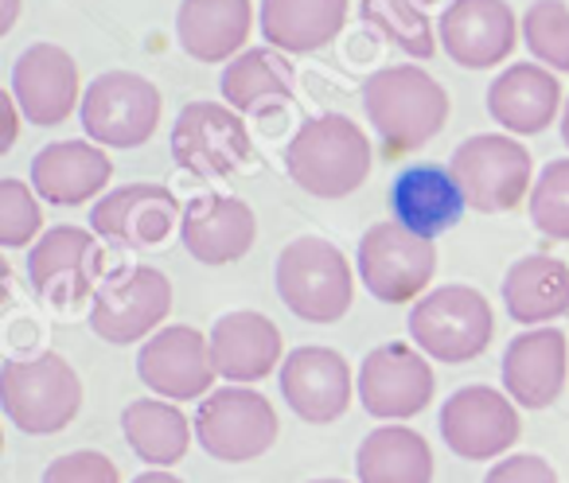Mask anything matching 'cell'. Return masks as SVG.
Listing matches in <instances>:
<instances>
[{
    "label": "cell",
    "instance_id": "obj_1",
    "mask_svg": "<svg viewBox=\"0 0 569 483\" xmlns=\"http://www.w3.org/2000/svg\"><path fill=\"white\" fill-rule=\"evenodd\" d=\"M363 113L390 157L418 152L449 121V94L418 63L379 67L363 82Z\"/></svg>",
    "mask_w": 569,
    "mask_h": 483
},
{
    "label": "cell",
    "instance_id": "obj_2",
    "mask_svg": "<svg viewBox=\"0 0 569 483\" xmlns=\"http://www.w3.org/2000/svg\"><path fill=\"white\" fill-rule=\"evenodd\" d=\"M371 164V137L348 113L309 118L284 149V172L312 199H348L367 183Z\"/></svg>",
    "mask_w": 569,
    "mask_h": 483
},
{
    "label": "cell",
    "instance_id": "obj_3",
    "mask_svg": "<svg viewBox=\"0 0 569 483\" xmlns=\"http://www.w3.org/2000/svg\"><path fill=\"white\" fill-rule=\"evenodd\" d=\"M356 278L359 273L351 270L343 250L317 234L293 238L273 265L277 296L305 324H336L348 316L356 301Z\"/></svg>",
    "mask_w": 569,
    "mask_h": 483
},
{
    "label": "cell",
    "instance_id": "obj_4",
    "mask_svg": "<svg viewBox=\"0 0 569 483\" xmlns=\"http://www.w3.org/2000/svg\"><path fill=\"white\" fill-rule=\"evenodd\" d=\"M0 410L28 436L63 433L82 410L79 371L59 351L4 359V366H0Z\"/></svg>",
    "mask_w": 569,
    "mask_h": 483
},
{
    "label": "cell",
    "instance_id": "obj_5",
    "mask_svg": "<svg viewBox=\"0 0 569 483\" xmlns=\"http://www.w3.org/2000/svg\"><path fill=\"white\" fill-rule=\"evenodd\" d=\"M491 335L496 312L472 285H437L410 309V340L433 363H472L491 348Z\"/></svg>",
    "mask_w": 569,
    "mask_h": 483
},
{
    "label": "cell",
    "instance_id": "obj_6",
    "mask_svg": "<svg viewBox=\"0 0 569 483\" xmlns=\"http://www.w3.org/2000/svg\"><path fill=\"white\" fill-rule=\"evenodd\" d=\"M468 211L503 214L515 211L535 188V160L511 133H472L452 149L449 160Z\"/></svg>",
    "mask_w": 569,
    "mask_h": 483
},
{
    "label": "cell",
    "instance_id": "obj_7",
    "mask_svg": "<svg viewBox=\"0 0 569 483\" xmlns=\"http://www.w3.org/2000/svg\"><path fill=\"white\" fill-rule=\"evenodd\" d=\"M356 273L379 304H413L433 285L437 246L406 230L398 219L375 222L359 238Z\"/></svg>",
    "mask_w": 569,
    "mask_h": 483
},
{
    "label": "cell",
    "instance_id": "obj_8",
    "mask_svg": "<svg viewBox=\"0 0 569 483\" xmlns=\"http://www.w3.org/2000/svg\"><path fill=\"white\" fill-rule=\"evenodd\" d=\"M164 94L137 71H106L82 90L79 121L102 149H141L157 137Z\"/></svg>",
    "mask_w": 569,
    "mask_h": 483
},
{
    "label": "cell",
    "instance_id": "obj_9",
    "mask_svg": "<svg viewBox=\"0 0 569 483\" xmlns=\"http://www.w3.org/2000/svg\"><path fill=\"white\" fill-rule=\"evenodd\" d=\"M277 410L253 386L211 390L196 410V444L219 464H250L277 444Z\"/></svg>",
    "mask_w": 569,
    "mask_h": 483
},
{
    "label": "cell",
    "instance_id": "obj_10",
    "mask_svg": "<svg viewBox=\"0 0 569 483\" xmlns=\"http://www.w3.org/2000/svg\"><path fill=\"white\" fill-rule=\"evenodd\" d=\"M172 312V281L152 265H126L102 278L90 296V332L113 348L144 343Z\"/></svg>",
    "mask_w": 569,
    "mask_h": 483
},
{
    "label": "cell",
    "instance_id": "obj_11",
    "mask_svg": "<svg viewBox=\"0 0 569 483\" xmlns=\"http://www.w3.org/2000/svg\"><path fill=\"white\" fill-rule=\"evenodd\" d=\"M437 394L433 359L413 343L390 340L367 351L356 371V398L375 421H410L429 410Z\"/></svg>",
    "mask_w": 569,
    "mask_h": 483
},
{
    "label": "cell",
    "instance_id": "obj_12",
    "mask_svg": "<svg viewBox=\"0 0 569 483\" xmlns=\"http://www.w3.org/2000/svg\"><path fill=\"white\" fill-rule=\"evenodd\" d=\"M250 129L227 102H188L172 125V160L196 180H227L250 164Z\"/></svg>",
    "mask_w": 569,
    "mask_h": 483
},
{
    "label": "cell",
    "instance_id": "obj_13",
    "mask_svg": "<svg viewBox=\"0 0 569 483\" xmlns=\"http://www.w3.org/2000/svg\"><path fill=\"white\" fill-rule=\"evenodd\" d=\"M437 429H441V441L452 456L460 460H503L515 449L522 433L519 405L507 398V390L483 386H460L445 398L441 413H437Z\"/></svg>",
    "mask_w": 569,
    "mask_h": 483
},
{
    "label": "cell",
    "instance_id": "obj_14",
    "mask_svg": "<svg viewBox=\"0 0 569 483\" xmlns=\"http://www.w3.org/2000/svg\"><path fill=\"white\" fill-rule=\"evenodd\" d=\"M102 238L87 227H51L28 250V281L51 309H74L102 285Z\"/></svg>",
    "mask_w": 569,
    "mask_h": 483
},
{
    "label": "cell",
    "instance_id": "obj_15",
    "mask_svg": "<svg viewBox=\"0 0 569 483\" xmlns=\"http://www.w3.org/2000/svg\"><path fill=\"white\" fill-rule=\"evenodd\" d=\"M137 379L152 398L168 402H203L214 390L211 340L191 324H164L137 351Z\"/></svg>",
    "mask_w": 569,
    "mask_h": 483
},
{
    "label": "cell",
    "instance_id": "obj_16",
    "mask_svg": "<svg viewBox=\"0 0 569 483\" xmlns=\"http://www.w3.org/2000/svg\"><path fill=\"white\" fill-rule=\"evenodd\" d=\"M277 386H281L284 405L309 425H332L351 410L356 398V374L351 363L336 348H320V343H305L284 355L281 371H277Z\"/></svg>",
    "mask_w": 569,
    "mask_h": 483
},
{
    "label": "cell",
    "instance_id": "obj_17",
    "mask_svg": "<svg viewBox=\"0 0 569 483\" xmlns=\"http://www.w3.org/2000/svg\"><path fill=\"white\" fill-rule=\"evenodd\" d=\"M183 207L164 183H126L106 191L90 211V230L113 250H152L168 242Z\"/></svg>",
    "mask_w": 569,
    "mask_h": 483
},
{
    "label": "cell",
    "instance_id": "obj_18",
    "mask_svg": "<svg viewBox=\"0 0 569 483\" xmlns=\"http://www.w3.org/2000/svg\"><path fill=\"white\" fill-rule=\"evenodd\" d=\"M441 51L465 71H491L522 40L519 17L507 0H449L437 17Z\"/></svg>",
    "mask_w": 569,
    "mask_h": 483
},
{
    "label": "cell",
    "instance_id": "obj_19",
    "mask_svg": "<svg viewBox=\"0 0 569 483\" xmlns=\"http://www.w3.org/2000/svg\"><path fill=\"white\" fill-rule=\"evenodd\" d=\"M9 90L17 98L24 121L40 129L63 125L71 113H79L82 105V82H79V63L71 59V51L59 43H28L17 56L9 74Z\"/></svg>",
    "mask_w": 569,
    "mask_h": 483
},
{
    "label": "cell",
    "instance_id": "obj_20",
    "mask_svg": "<svg viewBox=\"0 0 569 483\" xmlns=\"http://www.w3.org/2000/svg\"><path fill=\"white\" fill-rule=\"evenodd\" d=\"M180 242L199 265H234L258 242V214L246 199L203 191L183 207Z\"/></svg>",
    "mask_w": 569,
    "mask_h": 483
},
{
    "label": "cell",
    "instance_id": "obj_21",
    "mask_svg": "<svg viewBox=\"0 0 569 483\" xmlns=\"http://www.w3.org/2000/svg\"><path fill=\"white\" fill-rule=\"evenodd\" d=\"M503 390L519 410H550L569 382V340L558 328H527L503 351Z\"/></svg>",
    "mask_w": 569,
    "mask_h": 483
},
{
    "label": "cell",
    "instance_id": "obj_22",
    "mask_svg": "<svg viewBox=\"0 0 569 483\" xmlns=\"http://www.w3.org/2000/svg\"><path fill=\"white\" fill-rule=\"evenodd\" d=\"M488 118L511 137H538L561 121V82L542 63H511L488 82Z\"/></svg>",
    "mask_w": 569,
    "mask_h": 483
},
{
    "label": "cell",
    "instance_id": "obj_23",
    "mask_svg": "<svg viewBox=\"0 0 569 483\" xmlns=\"http://www.w3.org/2000/svg\"><path fill=\"white\" fill-rule=\"evenodd\" d=\"M113 160L94 141H51L32 157V188L51 207H87L110 191Z\"/></svg>",
    "mask_w": 569,
    "mask_h": 483
},
{
    "label": "cell",
    "instance_id": "obj_24",
    "mask_svg": "<svg viewBox=\"0 0 569 483\" xmlns=\"http://www.w3.org/2000/svg\"><path fill=\"white\" fill-rule=\"evenodd\" d=\"M207 340H211V359L219 379L234 382V386H253V382L269 379L284 363L281 332H277V324L266 312H222L211 324V332H207Z\"/></svg>",
    "mask_w": 569,
    "mask_h": 483
},
{
    "label": "cell",
    "instance_id": "obj_25",
    "mask_svg": "<svg viewBox=\"0 0 569 483\" xmlns=\"http://www.w3.org/2000/svg\"><path fill=\"white\" fill-rule=\"evenodd\" d=\"M390 211L406 230L433 242L465 219L468 199L449 164H413L390 183Z\"/></svg>",
    "mask_w": 569,
    "mask_h": 483
},
{
    "label": "cell",
    "instance_id": "obj_26",
    "mask_svg": "<svg viewBox=\"0 0 569 483\" xmlns=\"http://www.w3.org/2000/svg\"><path fill=\"white\" fill-rule=\"evenodd\" d=\"M258 28L250 0H180L176 9V40L196 63H222L246 51V40Z\"/></svg>",
    "mask_w": 569,
    "mask_h": 483
},
{
    "label": "cell",
    "instance_id": "obj_27",
    "mask_svg": "<svg viewBox=\"0 0 569 483\" xmlns=\"http://www.w3.org/2000/svg\"><path fill=\"white\" fill-rule=\"evenodd\" d=\"M348 9L351 0H261V40L284 56H312L340 40Z\"/></svg>",
    "mask_w": 569,
    "mask_h": 483
},
{
    "label": "cell",
    "instance_id": "obj_28",
    "mask_svg": "<svg viewBox=\"0 0 569 483\" xmlns=\"http://www.w3.org/2000/svg\"><path fill=\"white\" fill-rule=\"evenodd\" d=\"M219 94L230 110L261 118L269 110L293 102L297 94V67L293 59L277 48H246L242 56H234L222 67Z\"/></svg>",
    "mask_w": 569,
    "mask_h": 483
},
{
    "label": "cell",
    "instance_id": "obj_29",
    "mask_svg": "<svg viewBox=\"0 0 569 483\" xmlns=\"http://www.w3.org/2000/svg\"><path fill=\"white\" fill-rule=\"evenodd\" d=\"M503 309L522 328H550L569 316V265L553 254H527L503 273Z\"/></svg>",
    "mask_w": 569,
    "mask_h": 483
},
{
    "label": "cell",
    "instance_id": "obj_30",
    "mask_svg": "<svg viewBox=\"0 0 569 483\" xmlns=\"http://www.w3.org/2000/svg\"><path fill=\"white\" fill-rule=\"evenodd\" d=\"M121 433L137 460L149 467H176L196 441V421L168 398H133L121 410Z\"/></svg>",
    "mask_w": 569,
    "mask_h": 483
},
{
    "label": "cell",
    "instance_id": "obj_31",
    "mask_svg": "<svg viewBox=\"0 0 569 483\" xmlns=\"http://www.w3.org/2000/svg\"><path fill=\"white\" fill-rule=\"evenodd\" d=\"M359 483H433V449L406 421L379 425L356 449Z\"/></svg>",
    "mask_w": 569,
    "mask_h": 483
},
{
    "label": "cell",
    "instance_id": "obj_32",
    "mask_svg": "<svg viewBox=\"0 0 569 483\" xmlns=\"http://www.w3.org/2000/svg\"><path fill=\"white\" fill-rule=\"evenodd\" d=\"M437 0H359V20L410 59H433L437 28L429 9Z\"/></svg>",
    "mask_w": 569,
    "mask_h": 483
},
{
    "label": "cell",
    "instance_id": "obj_33",
    "mask_svg": "<svg viewBox=\"0 0 569 483\" xmlns=\"http://www.w3.org/2000/svg\"><path fill=\"white\" fill-rule=\"evenodd\" d=\"M522 43L530 59L550 67L553 74H569V4L566 0H530L519 20Z\"/></svg>",
    "mask_w": 569,
    "mask_h": 483
},
{
    "label": "cell",
    "instance_id": "obj_34",
    "mask_svg": "<svg viewBox=\"0 0 569 483\" xmlns=\"http://www.w3.org/2000/svg\"><path fill=\"white\" fill-rule=\"evenodd\" d=\"M43 234V199L32 183L4 175L0 180V246L4 250H32Z\"/></svg>",
    "mask_w": 569,
    "mask_h": 483
},
{
    "label": "cell",
    "instance_id": "obj_35",
    "mask_svg": "<svg viewBox=\"0 0 569 483\" xmlns=\"http://www.w3.org/2000/svg\"><path fill=\"white\" fill-rule=\"evenodd\" d=\"M530 222L550 242H569V157H558L538 172L530 188Z\"/></svg>",
    "mask_w": 569,
    "mask_h": 483
},
{
    "label": "cell",
    "instance_id": "obj_36",
    "mask_svg": "<svg viewBox=\"0 0 569 483\" xmlns=\"http://www.w3.org/2000/svg\"><path fill=\"white\" fill-rule=\"evenodd\" d=\"M40 483H121V475H118V464H113L106 452L74 449L51 460V464L43 467Z\"/></svg>",
    "mask_w": 569,
    "mask_h": 483
},
{
    "label": "cell",
    "instance_id": "obj_37",
    "mask_svg": "<svg viewBox=\"0 0 569 483\" xmlns=\"http://www.w3.org/2000/svg\"><path fill=\"white\" fill-rule=\"evenodd\" d=\"M483 483H558V472L538 452H507L503 460L488 467Z\"/></svg>",
    "mask_w": 569,
    "mask_h": 483
},
{
    "label": "cell",
    "instance_id": "obj_38",
    "mask_svg": "<svg viewBox=\"0 0 569 483\" xmlns=\"http://www.w3.org/2000/svg\"><path fill=\"white\" fill-rule=\"evenodd\" d=\"M20 121H24V113H20L12 90H4V94H0V157H4V152H12V144H17Z\"/></svg>",
    "mask_w": 569,
    "mask_h": 483
},
{
    "label": "cell",
    "instance_id": "obj_39",
    "mask_svg": "<svg viewBox=\"0 0 569 483\" xmlns=\"http://www.w3.org/2000/svg\"><path fill=\"white\" fill-rule=\"evenodd\" d=\"M20 20V0H0V36H9Z\"/></svg>",
    "mask_w": 569,
    "mask_h": 483
},
{
    "label": "cell",
    "instance_id": "obj_40",
    "mask_svg": "<svg viewBox=\"0 0 569 483\" xmlns=\"http://www.w3.org/2000/svg\"><path fill=\"white\" fill-rule=\"evenodd\" d=\"M129 483H183V480L176 472H168V467H149V472L133 475Z\"/></svg>",
    "mask_w": 569,
    "mask_h": 483
},
{
    "label": "cell",
    "instance_id": "obj_41",
    "mask_svg": "<svg viewBox=\"0 0 569 483\" xmlns=\"http://www.w3.org/2000/svg\"><path fill=\"white\" fill-rule=\"evenodd\" d=\"M561 141L569 149V98H566V110H561Z\"/></svg>",
    "mask_w": 569,
    "mask_h": 483
},
{
    "label": "cell",
    "instance_id": "obj_42",
    "mask_svg": "<svg viewBox=\"0 0 569 483\" xmlns=\"http://www.w3.org/2000/svg\"><path fill=\"white\" fill-rule=\"evenodd\" d=\"M309 483H348V480H336V475H320V480H309Z\"/></svg>",
    "mask_w": 569,
    "mask_h": 483
}]
</instances>
